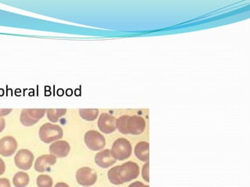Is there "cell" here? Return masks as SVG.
I'll return each mask as SVG.
<instances>
[{"instance_id":"cell-6","label":"cell","mask_w":250,"mask_h":187,"mask_svg":"<svg viewBox=\"0 0 250 187\" xmlns=\"http://www.w3.org/2000/svg\"><path fill=\"white\" fill-rule=\"evenodd\" d=\"M86 145L91 151H97L103 149L106 145L105 136L99 132L89 130L84 136Z\"/></svg>"},{"instance_id":"cell-21","label":"cell","mask_w":250,"mask_h":187,"mask_svg":"<svg viewBox=\"0 0 250 187\" xmlns=\"http://www.w3.org/2000/svg\"><path fill=\"white\" fill-rule=\"evenodd\" d=\"M12 112V109H0V117L6 116Z\"/></svg>"},{"instance_id":"cell-7","label":"cell","mask_w":250,"mask_h":187,"mask_svg":"<svg viewBox=\"0 0 250 187\" xmlns=\"http://www.w3.org/2000/svg\"><path fill=\"white\" fill-rule=\"evenodd\" d=\"M97 179V172L90 168H81L77 171L76 180L79 185L90 187L96 183Z\"/></svg>"},{"instance_id":"cell-22","label":"cell","mask_w":250,"mask_h":187,"mask_svg":"<svg viewBox=\"0 0 250 187\" xmlns=\"http://www.w3.org/2000/svg\"><path fill=\"white\" fill-rule=\"evenodd\" d=\"M128 187H149V186L144 185L142 182L137 181L131 183Z\"/></svg>"},{"instance_id":"cell-12","label":"cell","mask_w":250,"mask_h":187,"mask_svg":"<svg viewBox=\"0 0 250 187\" xmlns=\"http://www.w3.org/2000/svg\"><path fill=\"white\" fill-rule=\"evenodd\" d=\"M71 151L69 143L65 140L56 141L50 146V153L56 157H65Z\"/></svg>"},{"instance_id":"cell-4","label":"cell","mask_w":250,"mask_h":187,"mask_svg":"<svg viewBox=\"0 0 250 187\" xmlns=\"http://www.w3.org/2000/svg\"><path fill=\"white\" fill-rule=\"evenodd\" d=\"M132 150L131 143L128 139L119 138L114 142L111 153L115 160L124 161L131 156Z\"/></svg>"},{"instance_id":"cell-5","label":"cell","mask_w":250,"mask_h":187,"mask_svg":"<svg viewBox=\"0 0 250 187\" xmlns=\"http://www.w3.org/2000/svg\"><path fill=\"white\" fill-rule=\"evenodd\" d=\"M46 112V109H24L20 113V123L24 126H33L44 117Z\"/></svg>"},{"instance_id":"cell-1","label":"cell","mask_w":250,"mask_h":187,"mask_svg":"<svg viewBox=\"0 0 250 187\" xmlns=\"http://www.w3.org/2000/svg\"><path fill=\"white\" fill-rule=\"evenodd\" d=\"M139 174L138 165L133 161H128L110 169L107 172V177L114 185H121L137 179Z\"/></svg>"},{"instance_id":"cell-23","label":"cell","mask_w":250,"mask_h":187,"mask_svg":"<svg viewBox=\"0 0 250 187\" xmlns=\"http://www.w3.org/2000/svg\"><path fill=\"white\" fill-rule=\"evenodd\" d=\"M5 170H6V165H5L4 161H2V158H0V175L4 173Z\"/></svg>"},{"instance_id":"cell-2","label":"cell","mask_w":250,"mask_h":187,"mask_svg":"<svg viewBox=\"0 0 250 187\" xmlns=\"http://www.w3.org/2000/svg\"><path fill=\"white\" fill-rule=\"evenodd\" d=\"M145 128V120L137 115H123L116 120V129L124 135H140L143 133Z\"/></svg>"},{"instance_id":"cell-24","label":"cell","mask_w":250,"mask_h":187,"mask_svg":"<svg viewBox=\"0 0 250 187\" xmlns=\"http://www.w3.org/2000/svg\"><path fill=\"white\" fill-rule=\"evenodd\" d=\"M5 126H6L5 119L2 117H0V133L4 130Z\"/></svg>"},{"instance_id":"cell-10","label":"cell","mask_w":250,"mask_h":187,"mask_svg":"<svg viewBox=\"0 0 250 187\" xmlns=\"http://www.w3.org/2000/svg\"><path fill=\"white\" fill-rule=\"evenodd\" d=\"M18 142L12 136H5L0 139V154L4 157L12 156L16 152Z\"/></svg>"},{"instance_id":"cell-19","label":"cell","mask_w":250,"mask_h":187,"mask_svg":"<svg viewBox=\"0 0 250 187\" xmlns=\"http://www.w3.org/2000/svg\"><path fill=\"white\" fill-rule=\"evenodd\" d=\"M142 176L146 182H149V163H148V161L143 166Z\"/></svg>"},{"instance_id":"cell-17","label":"cell","mask_w":250,"mask_h":187,"mask_svg":"<svg viewBox=\"0 0 250 187\" xmlns=\"http://www.w3.org/2000/svg\"><path fill=\"white\" fill-rule=\"evenodd\" d=\"M99 111L97 109H80L79 115L82 119L87 121H94L95 119L98 117Z\"/></svg>"},{"instance_id":"cell-3","label":"cell","mask_w":250,"mask_h":187,"mask_svg":"<svg viewBox=\"0 0 250 187\" xmlns=\"http://www.w3.org/2000/svg\"><path fill=\"white\" fill-rule=\"evenodd\" d=\"M38 136L45 143H51L62 138L63 129L59 125L46 123L40 127Z\"/></svg>"},{"instance_id":"cell-14","label":"cell","mask_w":250,"mask_h":187,"mask_svg":"<svg viewBox=\"0 0 250 187\" xmlns=\"http://www.w3.org/2000/svg\"><path fill=\"white\" fill-rule=\"evenodd\" d=\"M134 153L140 161L147 162L149 160V143L144 141L139 142L136 145Z\"/></svg>"},{"instance_id":"cell-8","label":"cell","mask_w":250,"mask_h":187,"mask_svg":"<svg viewBox=\"0 0 250 187\" xmlns=\"http://www.w3.org/2000/svg\"><path fill=\"white\" fill-rule=\"evenodd\" d=\"M34 155L29 150L22 149L17 153L15 162L17 167L22 170H29L33 166Z\"/></svg>"},{"instance_id":"cell-18","label":"cell","mask_w":250,"mask_h":187,"mask_svg":"<svg viewBox=\"0 0 250 187\" xmlns=\"http://www.w3.org/2000/svg\"><path fill=\"white\" fill-rule=\"evenodd\" d=\"M36 183L38 187H53L52 178L48 175H38Z\"/></svg>"},{"instance_id":"cell-9","label":"cell","mask_w":250,"mask_h":187,"mask_svg":"<svg viewBox=\"0 0 250 187\" xmlns=\"http://www.w3.org/2000/svg\"><path fill=\"white\" fill-rule=\"evenodd\" d=\"M116 120L117 119L107 113H102L97 121V125L102 133L110 134L116 129Z\"/></svg>"},{"instance_id":"cell-16","label":"cell","mask_w":250,"mask_h":187,"mask_svg":"<svg viewBox=\"0 0 250 187\" xmlns=\"http://www.w3.org/2000/svg\"><path fill=\"white\" fill-rule=\"evenodd\" d=\"M67 109H47V116L50 121L56 123L60 118L66 115Z\"/></svg>"},{"instance_id":"cell-20","label":"cell","mask_w":250,"mask_h":187,"mask_svg":"<svg viewBox=\"0 0 250 187\" xmlns=\"http://www.w3.org/2000/svg\"><path fill=\"white\" fill-rule=\"evenodd\" d=\"M0 187H11L9 179H6V178H1L0 179Z\"/></svg>"},{"instance_id":"cell-13","label":"cell","mask_w":250,"mask_h":187,"mask_svg":"<svg viewBox=\"0 0 250 187\" xmlns=\"http://www.w3.org/2000/svg\"><path fill=\"white\" fill-rule=\"evenodd\" d=\"M116 160L111 154V150H104L95 156V162L102 169H107L115 163Z\"/></svg>"},{"instance_id":"cell-15","label":"cell","mask_w":250,"mask_h":187,"mask_svg":"<svg viewBox=\"0 0 250 187\" xmlns=\"http://www.w3.org/2000/svg\"><path fill=\"white\" fill-rule=\"evenodd\" d=\"M29 176L28 174L23 171H19L13 178V183L15 187H25L29 185Z\"/></svg>"},{"instance_id":"cell-25","label":"cell","mask_w":250,"mask_h":187,"mask_svg":"<svg viewBox=\"0 0 250 187\" xmlns=\"http://www.w3.org/2000/svg\"><path fill=\"white\" fill-rule=\"evenodd\" d=\"M54 187H69V186L65 183H58L55 185Z\"/></svg>"},{"instance_id":"cell-11","label":"cell","mask_w":250,"mask_h":187,"mask_svg":"<svg viewBox=\"0 0 250 187\" xmlns=\"http://www.w3.org/2000/svg\"><path fill=\"white\" fill-rule=\"evenodd\" d=\"M57 162V157L53 154L42 155L37 158L35 162V169L38 172H44L49 171L52 165H55Z\"/></svg>"}]
</instances>
